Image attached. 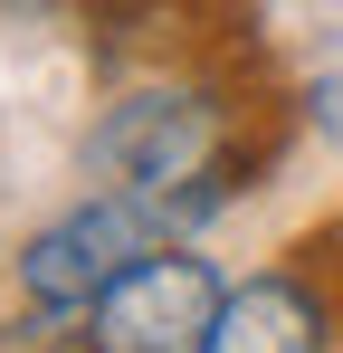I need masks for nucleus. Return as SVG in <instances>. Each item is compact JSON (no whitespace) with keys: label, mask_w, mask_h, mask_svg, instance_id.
Listing matches in <instances>:
<instances>
[{"label":"nucleus","mask_w":343,"mask_h":353,"mask_svg":"<svg viewBox=\"0 0 343 353\" xmlns=\"http://www.w3.org/2000/svg\"><path fill=\"white\" fill-rule=\"evenodd\" d=\"M143 248H163V230L143 220V201L86 191L76 210H57L48 230H29V248H19V296L48 305V315H86Z\"/></svg>","instance_id":"3"},{"label":"nucleus","mask_w":343,"mask_h":353,"mask_svg":"<svg viewBox=\"0 0 343 353\" xmlns=\"http://www.w3.org/2000/svg\"><path fill=\"white\" fill-rule=\"evenodd\" d=\"M220 305H229L220 268L191 258L181 239H163L86 305V353H210Z\"/></svg>","instance_id":"2"},{"label":"nucleus","mask_w":343,"mask_h":353,"mask_svg":"<svg viewBox=\"0 0 343 353\" xmlns=\"http://www.w3.org/2000/svg\"><path fill=\"white\" fill-rule=\"evenodd\" d=\"M324 344H334V305L286 268L238 277L220 325H210V353H324Z\"/></svg>","instance_id":"4"},{"label":"nucleus","mask_w":343,"mask_h":353,"mask_svg":"<svg viewBox=\"0 0 343 353\" xmlns=\"http://www.w3.org/2000/svg\"><path fill=\"white\" fill-rule=\"evenodd\" d=\"M248 153H238V105L200 77H153L134 96H114L86 124V181L143 201V220L163 239L210 230L229 201L248 191Z\"/></svg>","instance_id":"1"},{"label":"nucleus","mask_w":343,"mask_h":353,"mask_svg":"<svg viewBox=\"0 0 343 353\" xmlns=\"http://www.w3.org/2000/svg\"><path fill=\"white\" fill-rule=\"evenodd\" d=\"M10 10H48V0H10Z\"/></svg>","instance_id":"6"},{"label":"nucleus","mask_w":343,"mask_h":353,"mask_svg":"<svg viewBox=\"0 0 343 353\" xmlns=\"http://www.w3.org/2000/svg\"><path fill=\"white\" fill-rule=\"evenodd\" d=\"M67 325H86V315H48V305H29L19 325H0V353H86V334H67Z\"/></svg>","instance_id":"5"}]
</instances>
